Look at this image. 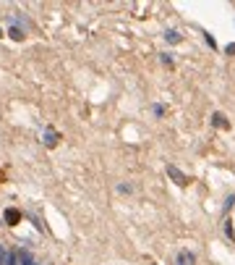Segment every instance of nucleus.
I'll return each mask as SVG.
<instances>
[{
	"label": "nucleus",
	"mask_w": 235,
	"mask_h": 265,
	"mask_svg": "<svg viewBox=\"0 0 235 265\" xmlns=\"http://www.w3.org/2000/svg\"><path fill=\"white\" fill-rule=\"evenodd\" d=\"M6 260H8V255H6V250L0 247V265H6Z\"/></svg>",
	"instance_id": "nucleus-10"
},
{
	"label": "nucleus",
	"mask_w": 235,
	"mask_h": 265,
	"mask_svg": "<svg viewBox=\"0 0 235 265\" xmlns=\"http://www.w3.org/2000/svg\"><path fill=\"white\" fill-rule=\"evenodd\" d=\"M18 220H21V213L13 210V208H8V210H6V223H8V226H16Z\"/></svg>",
	"instance_id": "nucleus-2"
},
{
	"label": "nucleus",
	"mask_w": 235,
	"mask_h": 265,
	"mask_svg": "<svg viewBox=\"0 0 235 265\" xmlns=\"http://www.w3.org/2000/svg\"><path fill=\"white\" fill-rule=\"evenodd\" d=\"M6 265H18V255H16V252H11V255H8V260H6Z\"/></svg>",
	"instance_id": "nucleus-9"
},
{
	"label": "nucleus",
	"mask_w": 235,
	"mask_h": 265,
	"mask_svg": "<svg viewBox=\"0 0 235 265\" xmlns=\"http://www.w3.org/2000/svg\"><path fill=\"white\" fill-rule=\"evenodd\" d=\"M165 39H168L170 45H175V42H180V34L178 32H168V34H165Z\"/></svg>",
	"instance_id": "nucleus-7"
},
{
	"label": "nucleus",
	"mask_w": 235,
	"mask_h": 265,
	"mask_svg": "<svg viewBox=\"0 0 235 265\" xmlns=\"http://www.w3.org/2000/svg\"><path fill=\"white\" fill-rule=\"evenodd\" d=\"M178 265H194V255L191 252H178Z\"/></svg>",
	"instance_id": "nucleus-5"
},
{
	"label": "nucleus",
	"mask_w": 235,
	"mask_h": 265,
	"mask_svg": "<svg viewBox=\"0 0 235 265\" xmlns=\"http://www.w3.org/2000/svg\"><path fill=\"white\" fill-rule=\"evenodd\" d=\"M212 118H215V126H222V129H230V124H227V118H225L222 113H215V116H212Z\"/></svg>",
	"instance_id": "nucleus-6"
},
{
	"label": "nucleus",
	"mask_w": 235,
	"mask_h": 265,
	"mask_svg": "<svg viewBox=\"0 0 235 265\" xmlns=\"http://www.w3.org/2000/svg\"><path fill=\"white\" fill-rule=\"evenodd\" d=\"M8 34H11L13 39H24V32H21L18 27H11V29H8Z\"/></svg>",
	"instance_id": "nucleus-8"
},
{
	"label": "nucleus",
	"mask_w": 235,
	"mask_h": 265,
	"mask_svg": "<svg viewBox=\"0 0 235 265\" xmlns=\"http://www.w3.org/2000/svg\"><path fill=\"white\" fill-rule=\"evenodd\" d=\"M18 262H21V265H37V262H34V257H32V252H27V250H21V252H18Z\"/></svg>",
	"instance_id": "nucleus-4"
},
{
	"label": "nucleus",
	"mask_w": 235,
	"mask_h": 265,
	"mask_svg": "<svg viewBox=\"0 0 235 265\" xmlns=\"http://www.w3.org/2000/svg\"><path fill=\"white\" fill-rule=\"evenodd\" d=\"M168 173H170V179H173L175 184H185V176H183L175 166H168Z\"/></svg>",
	"instance_id": "nucleus-3"
},
{
	"label": "nucleus",
	"mask_w": 235,
	"mask_h": 265,
	"mask_svg": "<svg viewBox=\"0 0 235 265\" xmlns=\"http://www.w3.org/2000/svg\"><path fill=\"white\" fill-rule=\"evenodd\" d=\"M58 139H60L58 131H53V129H47V131H44V145H47V147H55V145H58Z\"/></svg>",
	"instance_id": "nucleus-1"
},
{
	"label": "nucleus",
	"mask_w": 235,
	"mask_h": 265,
	"mask_svg": "<svg viewBox=\"0 0 235 265\" xmlns=\"http://www.w3.org/2000/svg\"><path fill=\"white\" fill-rule=\"evenodd\" d=\"M0 37H3V32H0Z\"/></svg>",
	"instance_id": "nucleus-11"
}]
</instances>
